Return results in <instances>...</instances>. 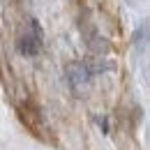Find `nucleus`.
Here are the masks:
<instances>
[{
    "label": "nucleus",
    "instance_id": "nucleus-1",
    "mask_svg": "<svg viewBox=\"0 0 150 150\" xmlns=\"http://www.w3.org/2000/svg\"><path fill=\"white\" fill-rule=\"evenodd\" d=\"M30 30L33 33H28L25 37L19 39V51L23 56H35V53H39V49H42V30H39V25L33 23Z\"/></svg>",
    "mask_w": 150,
    "mask_h": 150
}]
</instances>
